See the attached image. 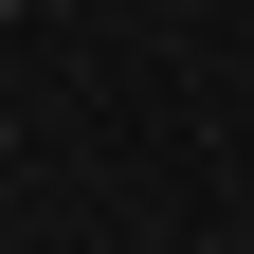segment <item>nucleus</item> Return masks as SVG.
<instances>
[{"mask_svg":"<svg viewBox=\"0 0 254 254\" xmlns=\"http://www.w3.org/2000/svg\"><path fill=\"white\" fill-rule=\"evenodd\" d=\"M0 18H18V0H0Z\"/></svg>","mask_w":254,"mask_h":254,"instance_id":"obj_1","label":"nucleus"}]
</instances>
